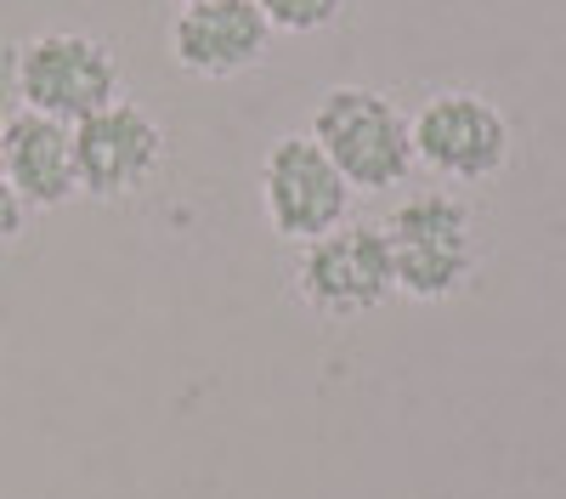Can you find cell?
Listing matches in <instances>:
<instances>
[{
    "label": "cell",
    "mask_w": 566,
    "mask_h": 499,
    "mask_svg": "<svg viewBox=\"0 0 566 499\" xmlns=\"http://www.w3.org/2000/svg\"><path fill=\"white\" fill-rule=\"evenodd\" d=\"M295 295L317 318H368L397 295V272L380 221H346L335 233L301 245L295 261Z\"/></svg>",
    "instance_id": "5b68a950"
},
{
    "label": "cell",
    "mask_w": 566,
    "mask_h": 499,
    "mask_svg": "<svg viewBox=\"0 0 566 499\" xmlns=\"http://www.w3.org/2000/svg\"><path fill=\"white\" fill-rule=\"evenodd\" d=\"M159 165H165V125L125 97L74 125V170L80 194L91 199H130L159 176Z\"/></svg>",
    "instance_id": "52a82bcc"
},
{
    "label": "cell",
    "mask_w": 566,
    "mask_h": 499,
    "mask_svg": "<svg viewBox=\"0 0 566 499\" xmlns=\"http://www.w3.org/2000/svg\"><path fill=\"white\" fill-rule=\"evenodd\" d=\"M23 221H29V205H23V194L12 188V176L0 170V245H12V239L23 233Z\"/></svg>",
    "instance_id": "8fae6325"
},
{
    "label": "cell",
    "mask_w": 566,
    "mask_h": 499,
    "mask_svg": "<svg viewBox=\"0 0 566 499\" xmlns=\"http://www.w3.org/2000/svg\"><path fill=\"white\" fill-rule=\"evenodd\" d=\"M0 125H7V114H0Z\"/></svg>",
    "instance_id": "4fadbf2b"
},
{
    "label": "cell",
    "mask_w": 566,
    "mask_h": 499,
    "mask_svg": "<svg viewBox=\"0 0 566 499\" xmlns=\"http://www.w3.org/2000/svg\"><path fill=\"white\" fill-rule=\"evenodd\" d=\"M261 210L272 221L277 239L290 245H312L323 233H335V227H346L352 216V181L335 170V159H328L312 131H290L277 136V143L261 154Z\"/></svg>",
    "instance_id": "277c9868"
},
{
    "label": "cell",
    "mask_w": 566,
    "mask_h": 499,
    "mask_svg": "<svg viewBox=\"0 0 566 499\" xmlns=\"http://www.w3.org/2000/svg\"><path fill=\"white\" fill-rule=\"evenodd\" d=\"M7 74L29 114L63 119V125H80L125 97V69L114 58V45L85 29H45L12 45Z\"/></svg>",
    "instance_id": "3957f363"
},
{
    "label": "cell",
    "mask_w": 566,
    "mask_h": 499,
    "mask_svg": "<svg viewBox=\"0 0 566 499\" xmlns=\"http://www.w3.org/2000/svg\"><path fill=\"white\" fill-rule=\"evenodd\" d=\"M272 45V23L255 0H193L170 23V52L199 80H232L250 74Z\"/></svg>",
    "instance_id": "ba28073f"
},
{
    "label": "cell",
    "mask_w": 566,
    "mask_h": 499,
    "mask_svg": "<svg viewBox=\"0 0 566 499\" xmlns=\"http://www.w3.org/2000/svg\"><path fill=\"white\" fill-rule=\"evenodd\" d=\"M176 7H193V0H176Z\"/></svg>",
    "instance_id": "7c38bea8"
},
{
    "label": "cell",
    "mask_w": 566,
    "mask_h": 499,
    "mask_svg": "<svg viewBox=\"0 0 566 499\" xmlns=\"http://www.w3.org/2000/svg\"><path fill=\"white\" fill-rule=\"evenodd\" d=\"M0 170L12 176V188L23 194L29 210H57L80 194V170H74V125L45 119L18 108L0 125Z\"/></svg>",
    "instance_id": "9c48e42d"
},
{
    "label": "cell",
    "mask_w": 566,
    "mask_h": 499,
    "mask_svg": "<svg viewBox=\"0 0 566 499\" xmlns=\"http://www.w3.org/2000/svg\"><path fill=\"white\" fill-rule=\"evenodd\" d=\"M255 7L272 23V34H317L346 12V0H255Z\"/></svg>",
    "instance_id": "30bf717a"
},
{
    "label": "cell",
    "mask_w": 566,
    "mask_h": 499,
    "mask_svg": "<svg viewBox=\"0 0 566 499\" xmlns=\"http://www.w3.org/2000/svg\"><path fill=\"white\" fill-rule=\"evenodd\" d=\"M386 250H391V272H397V295L413 301H448L470 284L476 272V216L470 205L448 188H424L397 199V210L380 221Z\"/></svg>",
    "instance_id": "6da1fadb"
},
{
    "label": "cell",
    "mask_w": 566,
    "mask_h": 499,
    "mask_svg": "<svg viewBox=\"0 0 566 499\" xmlns=\"http://www.w3.org/2000/svg\"><path fill=\"white\" fill-rule=\"evenodd\" d=\"M413 119V165H424L442 181L482 188L510 165V119L482 91H437L424 97Z\"/></svg>",
    "instance_id": "8992f818"
},
{
    "label": "cell",
    "mask_w": 566,
    "mask_h": 499,
    "mask_svg": "<svg viewBox=\"0 0 566 499\" xmlns=\"http://www.w3.org/2000/svg\"><path fill=\"white\" fill-rule=\"evenodd\" d=\"M312 143L335 159L352 194H391L413 170V119L374 85H335L312 108Z\"/></svg>",
    "instance_id": "7a4b0ae2"
}]
</instances>
